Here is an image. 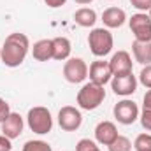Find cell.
<instances>
[{"label":"cell","instance_id":"obj_9","mask_svg":"<svg viewBox=\"0 0 151 151\" xmlns=\"http://www.w3.org/2000/svg\"><path fill=\"white\" fill-rule=\"evenodd\" d=\"M111 86H113V91L116 95L128 97V95H132L137 90V79H135V76L132 72L130 74H123V76H113Z\"/></svg>","mask_w":151,"mask_h":151},{"label":"cell","instance_id":"obj_24","mask_svg":"<svg viewBox=\"0 0 151 151\" xmlns=\"http://www.w3.org/2000/svg\"><path fill=\"white\" fill-rule=\"evenodd\" d=\"M130 4L137 9V11H150L151 9V0H130Z\"/></svg>","mask_w":151,"mask_h":151},{"label":"cell","instance_id":"obj_14","mask_svg":"<svg viewBox=\"0 0 151 151\" xmlns=\"http://www.w3.org/2000/svg\"><path fill=\"white\" fill-rule=\"evenodd\" d=\"M102 21L107 28H119L127 21V14L119 7H109L102 12Z\"/></svg>","mask_w":151,"mask_h":151},{"label":"cell","instance_id":"obj_28","mask_svg":"<svg viewBox=\"0 0 151 151\" xmlns=\"http://www.w3.org/2000/svg\"><path fill=\"white\" fill-rule=\"evenodd\" d=\"M46 2V5L47 7H53V9H56V7H62V5H65V2L67 0H44Z\"/></svg>","mask_w":151,"mask_h":151},{"label":"cell","instance_id":"obj_12","mask_svg":"<svg viewBox=\"0 0 151 151\" xmlns=\"http://www.w3.org/2000/svg\"><path fill=\"white\" fill-rule=\"evenodd\" d=\"M109 67H111L113 76L130 74L132 72V58H130V55L127 51H118L109 60Z\"/></svg>","mask_w":151,"mask_h":151},{"label":"cell","instance_id":"obj_2","mask_svg":"<svg viewBox=\"0 0 151 151\" xmlns=\"http://www.w3.org/2000/svg\"><path fill=\"white\" fill-rule=\"evenodd\" d=\"M104 99H106L104 86L95 84V83L90 81L79 90V93H77V106L81 109H84V111H93L104 102Z\"/></svg>","mask_w":151,"mask_h":151},{"label":"cell","instance_id":"obj_18","mask_svg":"<svg viewBox=\"0 0 151 151\" xmlns=\"http://www.w3.org/2000/svg\"><path fill=\"white\" fill-rule=\"evenodd\" d=\"M74 21L83 28H90L97 21V12L90 7H81L74 12Z\"/></svg>","mask_w":151,"mask_h":151},{"label":"cell","instance_id":"obj_10","mask_svg":"<svg viewBox=\"0 0 151 151\" xmlns=\"http://www.w3.org/2000/svg\"><path fill=\"white\" fill-rule=\"evenodd\" d=\"M88 74H90V81L95 83V84H100V86H106L111 77H113V72H111V67H109V62H104V60H97L90 65L88 69Z\"/></svg>","mask_w":151,"mask_h":151},{"label":"cell","instance_id":"obj_19","mask_svg":"<svg viewBox=\"0 0 151 151\" xmlns=\"http://www.w3.org/2000/svg\"><path fill=\"white\" fill-rule=\"evenodd\" d=\"M135 151H151V134H139L134 141Z\"/></svg>","mask_w":151,"mask_h":151},{"label":"cell","instance_id":"obj_16","mask_svg":"<svg viewBox=\"0 0 151 151\" xmlns=\"http://www.w3.org/2000/svg\"><path fill=\"white\" fill-rule=\"evenodd\" d=\"M72 51V44L67 37H55L53 39V58L58 62L69 60Z\"/></svg>","mask_w":151,"mask_h":151},{"label":"cell","instance_id":"obj_27","mask_svg":"<svg viewBox=\"0 0 151 151\" xmlns=\"http://www.w3.org/2000/svg\"><path fill=\"white\" fill-rule=\"evenodd\" d=\"M12 150V142L9 137H5L4 134L0 135V151H11Z\"/></svg>","mask_w":151,"mask_h":151},{"label":"cell","instance_id":"obj_21","mask_svg":"<svg viewBox=\"0 0 151 151\" xmlns=\"http://www.w3.org/2000/svg\"><path fill=\"white\" fill-rule=\"evenodd\" d=\"M23 151H53L46 141H27Z\"/></svg>","mask_w":151,"mask_h":151},{"label":"cell","instance_id":"obj_31","mask_svg":"<svg viewBox=\"0 0 151 151\" xmlns=\"http://www.w3.org/2000/svg\"><path fill=\"white\" fill-rule=\"evenodd\" d=\"M148 16H150V18H151V9H150V14H148Z\"/></svg>","mask_w":151,"mask_h":151},{"label":"cell","instance_id":"obj_1","mask_svg":"<svg viewBox=\"0 0 151 151\" xmlns=\"http://www.w3.org/2000/svg\"><path fill=\"white\" fill-rule=\"evenodd\" d=\"M28 49H30V40L25 34H19V32H14V34H9L5 37L4 46L0 47V60L5 67H19L27 55H28Z\"/></svg>","mask_w":151,"mask_h":151},{"label":"cell","instance_id":"obj_23","mask_svg":"<svg viewBox=\"0 0 151 151\" xmlns=\"http://www.w3.org/2000/svg\"><path fill=\"white\" fill-rule=\"evenodd\" d=\"M139 81L146 86V88H151V65H144L141 74H139Z\"/></svg>","mask_w":151,"mask_h":151},{"label":"cell","instance_id":"obj_29","mask_svg":"<svg viewBox=\"0 0 151 151\" xmlns=\"http://www.w3.org/2000/svg\"><path fill=\"white\" fill-rule=\"evenodd\" d=\"M142 106H144V109H151V88L146 91V95H144V99H142Z\"/></svg>","mask_w":151,"mask_h":151},{"label":"cell","instance_id":"obj_30","mask_svg":"<svg viewBox=\"0 0 151 151\" xmlns=\"http://www.w3.org/2000/svg\"><path fill=\"white\" fill-rule=\"evenodd\" d=\"M77 4H81V5H86V4H90V2H93V0H74Z\"/></svg>","mask_w":151,"mask_h":151},{"label":"cell","instance_id":"obj_5","mask_svg":"<svg viewBox=\"0 0 151 151\" xmlns=\"http://www.w3.org/2000/svg\"><path fill=\"white\" fill-rule=\"evenodd\" d=\"M130 30L135 40L139 42H151V18L146 12H137L128 19Z\"/></svg>","mask_w":151,"mask_h":151},{"label":"cell","instance_id":"obj_25","mask_svg":"<svg viewBox=\"0 0 151 151\" xmlns=\"http://www.w3.org/2000/svg\"><path fill=\"white\" fill-rule=\"evenodd\" d=\"M141 125L151 132V109H142V114H141Z\"/></svg>","mask_w":151,"mask_h":151},{"label":"cell","instance_id":"obj_15","mask_svg":"<svg viewBox=\"0 0 151 151\" xmlns=\"http://www.w3.org/2000/svg\"><path fill=\"white\" fill-rule=\"evenodd\" d=\"M32 55L37 62H47L53 58V39H40L34 44Z\"/></svg>","mask_w":151,"mask_h":151},{"label":"cell","instance_id":"obj_4","mask_svg":"<svg viewBox=\"0 0 151 151\" xmlns=\"http://www.w3.org/2000/svg\"><path fill=\"white\" fill-rule=\"evenodd\" d=\"M27 121H28L30 130L35 132V134H39V135L49 134L51 128H53V118H51V113H49L47 107H42V106L32 107V109L28 111Z\"/></svg>","mask_w":151,"mask_h":151},{"label":"cell","instance_id":"obj_8","mask_svg":"<svg viewBox=\"0 0 151 151\" xmlns=\"http://www.w3.org/2000/svg\"><path fill=\"white\" fill-rule=\"evenodd\" d=\"M114 118L121 125H134L135 119L139 118V107L132 100H121L114 106Z\"/></svg>","mask_w":151,"mask_h":151},{"label":"cell","instance_id":"obj_7","mask_svg":"<svg viewBox=\"0 0 151 151\" xmlns=\"http://www.w3.org/2000/svg\"><path fill=\"white\" fill-rule=\"evenodd\" d=\"M83 123V114L72 106H65L58 113V125L65 132H76Z\"/></svg>","mask_w":151,"mask_h":151},{"label":"cell","instance_id":"obj_17","mask_svg":"<svg viewBox=\"0 0 151 151\" xmlns=\"http://www.w3.org/2000/svg\"><path fill=\"white\" fill-rule=\"evenodd\" d=\"M132 53L135 62H139L141 65H151V42H139L134 40L132 44Z\"/></svg>","mask_w":151,"mask_h":151},{"label":"cell","instance_id":"obj_6","mask_svg":"<svg viewBox=\"0 0 151 151\" xmlns=\"http://www.w3.org/2000/svg\"><path fill=\"white\" fill-rule=\"evenodd\" d=\"M63 77L72 83L79 84L88 77V65L83 58H69L63 65Z\"/></svg>","mask_w":151,"mask_h":151},{"label":"cell","instance_id":"obj_11","mask_svg":"<svg viewBox=\"0 0 151 151\" xmlns=\"http://www.w3.org/2000/svg\"><path fill=\"white\" fill-rule=\"evenodd\" d=\"M118 128L113 121H100L97 127H95V139L99 144H104V146H111L116 137H118Z\"/></svg>","mask_w":151,"mask_h":151},{"label":"cell","instance_id":"obj_26","mask_svg":"<svg viewBox=\"0 0 151 151\" xmlns=\"http://www.w3.org/2000/svg\"><path fill=\"white\" fill-rule=\"evenodd\" d=\"M11 114V107H9V104L0 97V125H2V121H5V118Z\"/></svg>","mask_w":151,"mask_h":151},{"label":"cell","instance_id":"obj_13","mask_svg":"<svg viewBox=\"0 0 151 151\" xmlns=\"http://www.w3.org/2000/svg\"><path fill=\"white\" fill-rule=\"evenodd\" d=\"M23 127H25L23 118H21L18 113H11L7 118H5V121H2V134L12 141V139H16V137L21 135Z\"/></svg>","mask_w":151,"mask_h":151},{"label":"cell","instance_id":"obj_20","mask_svg":"<svg viewBox=\"0 0 151 151\" xmlns=\"http://www.w3.org/2000/svg\"><path fill=\"white\" fill-rule=\"evenodd\" d=\"M130 150H132V142L125 135H118L116 141L109 146V151H130Z\"/></svg>","mask_w":151,"mask_h":151},{"label":"cell","instance_id":"obj_22","mask_svg":"<svg viewBox=\"0 0 151 151\" xmlns=\"http://www.w3.org/2000/svg\"><path fill=\"white\" fill-rule=\"evenodd\" d=\"M76 151H100V148L97 146V142H93L90 139H81L76 144Z\"/></svg>","mask_w":151,"mask_h":151},{"label":"cell","instance_id":"obj_3","mask_svg":"<svg viewBox=\"0 0 151 151\" xmlns=\"http://www.w3.org/2000/svg\"><path fill=\"white\" fill-rule=\"evenodd\" d=\"M113 44H114V39L113 34L107 30V28H93L88 35V46H90V51L102 58L106 55H109L113 51Z\"/></svg>","mask_w":151,"mask_h":151}]
</instances>
